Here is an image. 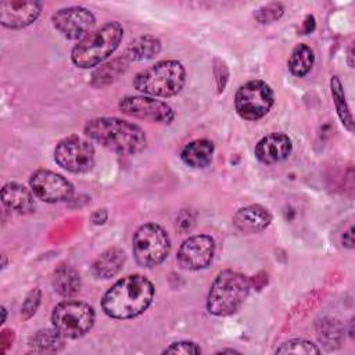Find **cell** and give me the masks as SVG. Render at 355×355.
Returning <instances> with one entry per match:
<instances>
[{
    "label": "cell",
    "instance_id": "6da1fadb",
    "mask_svg": "<svg viewBox=\"0 0 355 355\" xmlns=\"http://www.w3.org/2000/svg\"><path fill=\"white\" fill-rule=\"evenodd\" d=\"M154 284L135 273L116 280L103 295L101 309L112 319H132L147 311L154 300Z\"/></svg>",
    "mask_w": 355,
    "mask_h": 355
},
{
    "label": "cell",
    "instance_id": "7a4b0ae2",
    "mask_svg": "<svg viewBox=\"0 0 355 355\" xmlns=\"http://www.w3.org/2000/svg\"><path fill=\"white\" fill-rule=\"evenodd\" d=\"M83 132L90 140L119 155H135L147 147V136L139 125L115 116L93 118L86 122Z\"/></svg>",
    "mask_w": 355,
    "mask_h": 355
},
{
    "label": "cell",
    "instance_id": "3957f363",
    "mask_svg": "<svg viewBox=\"0 0 355 355\" xmlns=\"http://www.w3.org/2000/svg\"><path fill=\"white\" fill-rule=\"evenodd\" d=\"M123 37L119 22L111 21L86 35L71 50V61L78 68H93L101 65L118 49Z\"/></svg>",
    "mask_w": 355,
    "mask_h": 355
},
{
    "label": "cell",
    "instance_id": "277c9868",
    "mask_svg": "<svg viewBox=\"0 0 355 355\" xmlns=\"http://www.w3.org/2000/svg\"><path fill=\"white\" fill-rule=\"evenodd\" d=\"M186 83V69L178 60H162L140 71L133 78V87L150 97H173Z\"/></svg>",
    "mask_w": 355,
    "mask_h": 355
},
{
    "label": "cell",
    "instance_id": "5b68a950",
    "mask_svg": "<svg viewBox=\"0 0 355 355\" xmlns=\"http://www.w3.org/2000/svg\"><path fill=\"white\" fill-rule=\"evenodd\" d=\"M250 288V280L243 273L230 269L222 270L208 291L207 311L219 318L237 312L248 297Z\"/></svg>",
    "mask_w": 355,
    "mask_h": 355
},
{
    "label": "cell",
    "instance_id": "8992f818",
    "mask_svg": "<svg viewBox=\"0 0 355 355\" xmlns=\"http://www.w3.org/2000/svg\"><path fill=\"white\" fill-rule=\"evenodd\" d=\"M171 251V239L165 229L148 222L137 227L132 239V252L137 265L154 268L162 263Z\"/></svg>",
    "mask_w": 355,
    "mask_h": 355
},
{
    "label": "cell",
    "instance_id": "52a82bcc",
    "mask_svg": "<svg viewBox=\"0 0 355 355\" xmlns=\"http://www.w3.org/2000/svg\"><path fill=\"white\" fill-rule=\"evenodd\" d=\"M96 320L93 306L76 300L57 304L51 312L53 327L65 338H79L90 331Z\"/></svg>",
    "mask_w": 355,
    "mask_h": 355
},
{
    "label": "cell",
    "instance_id": "ba28073f",
    "mask_svg": "<svg viewBox=\"0 0 355 355\" xmlns=\"http://www.w3.org/2000/svg\"><path fill=\"white\" fill-rule=\"evenodd\" d=\"M275 93L272 87L261 80L254 79L241 85L234 94V108L240 118L245 121H258L272 110Z\"/></svg>",
    "mask_w": 355,
    "mask_h": 355
},
{
    "label": "cell",
    "instance_id": "9c48e42d",
    "mask_svg": "<svg viewBox=\"0 0 355 355\" xmlns=\"http://www.w3.org/2000/svg\"><path fill=\"white\" fill-rule=\"evenodd\" d=\"M54 161L71 173H86L94 166V147L76 135L67 136L57 143Z\"/></svg>",
    "mask_w": 355,
    "mask_h": 355
},
{
    "label": "cell",
    "instance_id": "30bf717a",
    "mask_svg": "<svg viewBox=\"0 0 355 355\" xmlns=\"http://www.w3.org/2000/svg\"><path fill=\"white\" fill-rule=\"evenodd\" d=\"M119 111L128 116H133L137 119L169 125L175 119L173 108L155 97L150 96H126L119 100Z\"/></svg>",
    "mask_w": 355,
    "mask_h": 355
},
{
    "label": "cell",
    "instance_id": "8fae6325",
    "mask_svg": "<svg viewBox=\"0 0 355 355\" xmlns=\"http://www.w3.org/2000/svg\"><path fill=\"white\" fill-rule=\"evenodd\" d=\"M29 186L36 198L54 204L69 200L73 196V184L60 173L49 169H37L29 178Z\"/></svg>",
    "mask_w": 355,
    "mask_h": 355
},
{
    "label": "cell",
    "instance_id": "7c38bea8",
    "mask_svg": "<svg viewBox=\"0 0 355 355\" xmlns=\"http://www.w3.org/2000/svg\"><path fill=\"white\" fill-rule=\"evenodd\" d=\"M54 28L69 40H82L96 24L94 14L82 6L60 8L51 15Z\"/></svg>",
    "mask_w": 355,
    "mask_h": 355
},
{
    "label": "cell",
    "instance_id": "4fadbf2b",
    "mask_svg": "<svg viewBox=\"0 0 355 355\" xmlns=\"http://www.w3.org/2000/svg\"><path fill=\"white\" fill-rule=\"evenodd\" d=\"M215 240L208 234H194L186 239L176 254V261L182 269H205L214 258Z\"/></svg>",
    "mask_w": 355,
    "mask_h": 355
},
{
    "label": "cell",
    "instance_id": "5bb4252c",
    "mask_svg": "<svg viewBox=\"0 0 355 355\" xmlns=\"http://www.w3.org/2000/svg\"><path fill=\"white\" fill-rule=\"evenodd\" d=\"M43 4L36 0H7L0 3V24L8 29H22L33 24Z\"/></svg>",
    "mask_w": 355,
    "mask_h": 355
},
{
    "label": "cell",
    "instance_id": "9a60e30c",
    "mask_svg": "<svg viewBox=\"0 0 355 355\" xmlns=\"http://www.w3.org/2000/svg\"><path fill=\"white\" fill-rule=\"evenodd\" d=\"M293 151L291 139L280 132H273L263 136L255 146V158L266 165L284 161Z\"/></svg>",
    "mask_w": 355,
    "mask_h": 355
},
{
    "label": "cell",
    "instance_id": "2e32d148",
    "mask_svg": "<svg viewBox=\"0 0 355 355\" xmlns=\"http://www.w3.org/2000/svg\"><path fill=\"white\" fill-rule=\"evenodd\" d=\"M272 222V215L270 212L259 205V204H252L240 208L236 211L233 215V226L247 234H254L263 232Z\"/></svg>",
    "mask_w": 355,
    "mask_h": 355
},
{
    "label": "cell",
    "instance_id": "e0dca14e",
    "mask_svg": "<svg viewBox=\"0 0 355 355\" xmlns=\"http://www.w3.org/2000/svg\"><path fill=\"white\" fill-rule=\"evenodd\" d=\"M33 196L32 190H28L17 182H8L1 189V201L4 207L22 215L35 212L36 204Z\"/></svg>",
    "mask_w": 355,
    "mask_h": 355
},
{
    "label": "cell",
    "instance_id": "ac0fdd59",
    "mask_svg": "<svg viewBox=\"0 0 355 355\" xmlns=\"http://www.w3.org/2000/svg\"><path fill=\"white\" fill-rule=\"evenodd\" d=\"M126 261L125 251L119 247H111L103 251L92 263V273L97 279H111L116 276Z\"/></svg>",
    "mask_w": 355,
    "mask_h": 355
},
{
    "label": "cell",
    "instance_id": "d6986e66",
    "mask_svg": "<svg viewBox=\"0 0 355 355\" xmlns=\"http://www.w3.org/2000/svg\"><path fill=\"white\" fill-rule=\"evenodd\" d=\"M214 150V143L211 140L196 139L183 147L180 151V159L190 168L202 169L211 164Z\"/></svg>",
    "mask_w": 355,
    "mask_h": 355
},
{
    "label": "cell",
    "instance_id": "ffe728a7",
    "mask_svg": "<svg viewBox=\"0 0 355 355\" xmlns=\"http://www.w3.org/2000/svg\"><path fill=\"white\" fill-rule=\"evenodd\" d=\"M53 287L61 297H72L79 293L82 282L79 272L67 262L60 263L53 272Z\"/></svg>",
    "mask_w": 355,
    "mask_h": 355
},
{
    "label": "cell",
    "instance_id": "44dd1931",
    "mask_svg": "<svg viewBox=\"0 0 355 355\" xmlns=\"http://www.w3.org/2000/svg\"><path fill=\"white\" fill-rule=\"evenodd\" d=\"M161 49L162 44L158 37L153 35H141L128 44L123 57L128 61H147L158 55Z\"/></svg>",
    "mask_w": 355,
    "mask_h": 355
},
{
    "label": "cell",
    "instance_id": "7402d4cb",
    "mask_svg": "<svg viewBox=\"0 0 355 355\" xmlns=\"http://www.w3.org/2000/svg\"><path fill=\"white\" fill-rule=\"evenodd\" d=\"M128 60L122 55L121 58H115L110 62L101 64L98 68H96V71L92 75V80L90 85L96 89L108 86L110 83H112L114 80L118 79L119 75H122L126 68H128Z\"/></svg>",
    "mask_w": 355,
    "mask_h": 355
},
{
    "label": "cell",
    "instance_id": "603a6c76",
    "mask_svg": "<svg viewBox=\"0 0 355 355\" xmlns=\"http://www.w3.org/2000/svg\"><path fill=\"white\" fill-rule=\"evenodd\" d=\"M65 337H62L54 327L42 329L32 334L28 340V345L33 352H57L64 347Z\"/></svg>",
    "mask_w": 355,
    "mask_h": 355
},
{
    "label": "cell",
    "instance_id": "cb8c5ba5",
    "mask_svg": "<svg viewBox=\"0 0 355 355\" xmlns=\"http://www.w3.org/2000/svg\"><path fill=\"white\" fill-rule=\"evenodd\" d=\"M313 64H315L313 50L304 43H300L293 49L287 62L288 71L297 78L305 76L312 69Z\"/></svg>",
    "mask_w": 355,
    "mask_h": 355
},
{
    "label": "cell",
    "instance_id": "d4e9b609",
    "mask_svg": "<svg viewBox=\"0 0 355 355\" xmlns=\"http://www.w3.org/2000/svg\"><path fill=\"white\" fill-rule=\"evenodd\" d=\"M330 92H331L334 108L337 111V115H338L343 126L348 132H354L352 114H351V110H349L348 103H347V97H345L343 83L338 79V76H331V79H330Z\"/></svg>",
    "mask_w": 355,
    "mask_h": 355
},
{
    "label": "cell",
    "instance_id": "484cf974",
    "mask_svg": "<svg viewBox=\"0 0 355 355\" xmlns=\"http://www.w3.org/2000/svg\"><path fill=\"white\" fill-rule=\"evenodd\" d=\"M316 331L319 341L327 349H336L341 345L344 329L338 320L331 318H323L316 323Z\"/></svg>",
    "mask_w": 355,
    "mask_h": 355
},
{
    "label": "cell",
    "instance_id": "4316f807",
    "mask_svg": "<svg viewBox=\"0 0 355 355\" xmlns=\"http://www.w3.org/2000/svg\"><path fill=\"white\" fill-rule=\"evenodd\" d=\"M275 354H320V349L305 338H291L275 349Z\"/></svg>",
    "mask_w": 355,
    "mask_h": 355
},
{
    "label": "cell",
    "instance_id": "83f0119b",
    "mask_svg": "<svg viewBox=\"0 0 355 355\" xmlns=\"http://www.w3.org/2000/svg\"><path fill=\"white\" fill-rule=\"evenodd\" d=\"M284 14V6L279 1H273V3H268L261 6L259 8H257L252 14L254 19L259 24H270L275 22L277 19H280Z\"/></svg>",
    "mask_w": 355,
    "mask_h": 355
},
{
    "label": "cell",
    "instance_id": "f1b7e54d",
    "mask_svg": "<svg viewBox=\"0 0 355 355\" xmlns=\"http://www.w3.org/2000/svg\"><path fill=\"white\" fill-rule=\"evenodd\" d=\"M162 354H182V355H197L201 354V348L194 341H176L166 347Z\"/></svg>",
    "mask_w": 355,
    "mask_h": 355
},
{
    "label": "cell",
    "instance_id": "f546056e",
    "mask_svg": "<svg viewBox=\"0 0 355 355\" xmlns=\"http://www.w3.org/2000/svg\"><path fill=\"white\" fill-rule=\"evenodd\" d=\"M40 298H42V293L39 288H33L25 298L22 306H21V315L24 319H29L37 309L39 304H40Z\"/></svg>",
    "mask_w": 355,
    "mask_h": 355
},
{
    "label": "cell",
    "instance_id": "4dcf8cb0",
    "mask_svg": "<svg viewBox=\"0 0 355 355\" xmlns=\"http://www.w3.org/2000/svg\"><path fill=\"white\" fill-rule=\"evenodd\" d=\"M196 225V216L189 209H183L178 218H176V229L180 232V233H187V232H191V229L194 227Z\"/></svg>",
    "mask_w": 355,
    "mask_h": 355
},
{
    "label": "cell",
    "instance_id": "1f68e13d",
    "mask_svg": "<svg viewBox=\"0 0 355 355\" xmlns=\"http://www.w3.org/2000/svg\"><path fill=\"white\" fill-rule=\"evenodd\" d=\"M341 241H343V245L347 247V248H354V233H352V226H349L341 236Z\"/></svg>",
    "mask_w": 355,
    "mask_h": 355
},
{
    "label": "cell",
    "instance_id": "d6a6232c",
    "mask_svg": "<svg viewBox=\"0 0 355 355\" xmlns=\"http://www.w3.org/2000/svg\"><path fill=\"white\" fill-rule=\"evenodd\" d=\"M304 26H306V29L304 31V33H309V32L313 31V28H315V18H313V15H308V17L305 18Z\"/></svg>",
    "mask_w": 355,
    "mask_h": 355
},
{
    "label": "cell",
    "instance_id": "836d02e7",
    "mask_svg": "<svg viewBox=\"0 0 355 355\" xmlns=\"http://www.w3.org/2000/svg\"><path fill=\"white\" fill-rule=\"evenodd\" d=\"M352 58H354V46L351 44L349 49H348V65H349L351 68H354V61H352Z\"/></svg>",
    "mask_w": 355,
    "mask_h": 355
},
{
    "label": "cell",
    "instance_id": "e575fe53",
    "mask_svg": "<svg viewBox=\"0 0 355 355\" xmlns=\"http://www.w3.org/2000/svg\"><path fill=\"white\" fill-rule=\"evenodd\" d=\"M1 313H3V319H1V323L6 322V318H7V311L4 306H1Z\"/></svg>",
    "mask_w": 355,
    "mask_h": 355
},
{
    "label": "cell",
    "instance_id": "d590c367",
    "mask_svg": "<svg viewBox=\"0 0 355 355\" xmlns=\"http://www.w3.org/2000/svg\"><path fill=\"white\" fill-rule=\"evenodd\" d=\"M225 352H229V354H237L239 351H236V349H222V351H219L218 354H225Z\"/></svg>",
    "mask_w": 355,
    "mask_h": 355
}]
</instances>
